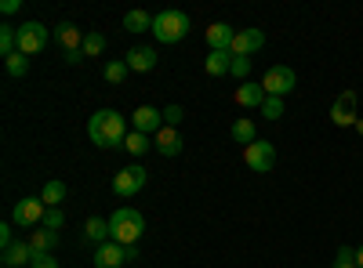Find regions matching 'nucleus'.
I'll return each mask as SVG.
<instances>
[{"mask_svg":"<svg viewBox=\"0 0 363 268\" xmlns=\"http://www.w3.org/2000/svg\"><path fill=\"white\" fill-rule=\"evenodd\" d=\"M106 51V37L102 33H84V58H99Z\"/></svg>","mask_w":363,"mask_h":268,"instance_id":"nucleus-27","label":"nucleus"},{"mask_svg":"<svg viewBox=\"0 0 363 268\" xmlns=\"http://www.w3.org/2000/svg\"><path fill=\"white\" fill-rule=\"evenodd\" d=\"M233 141H240L244 148H247V145H255V141H258L255 124H251V120H236V124H233Z\"/></svg>","mask_w":363,"mask_h":268,"instance_id":"nucleus-24","label":"nucleus"},{"mask_svg":"<svg viewBox=\"0 0 363 268\" xmlns=\"http://www.w3.org/2000/svg\"><path fill=\"white\" fill-rule=\"evenodd\" d=\"M356 264L363 268V247H356Z\"/></svg>","mask_w":363,"mask_h":268,"instance_id":"nucleus-38","label":"nucleus"},{"mask_svg":"<svg viewBox=\"0 0 363 268\" xmlns=\"http://www.w3.org/2000/svg\"><path fill=\"white\" fill-rule=\"evenodd\" d=\"M40 199H44L48 206H58V203L66 199V185H62V182H48V185L40 189Z\"/></svg>","mask_w":363,"mask_h":268,"instance_id":"nucleus-26","label":"nucleus"},{"mask_svg":"<svg viewBox=\"0 0 363 268\" xmlns=\"http://www.w3.org/2000/svg\"><path fill=\"white\" fill-rule=\"evenodd\" d=\"M55 40L62 44L66 54H69V51H84V33H80L73 22H58V25H55Z\"/></svg>","mask_w":363,"mask_h":268,"instance_id":"nucleus-15","label":"nucleus"},{"mask_svg":"<svg viewBox=\"0 0 363 268\" xmlns=\"http://www.w3.org/2000/svg\"><path fill=\"white\" fill-rule=\"evenodd\" d=\"M124 62L131 73H149V69H157V47H131L124 54Z\"/></svg>","mask_w":363,"mask_h":268,"instance_id":"nucleus-14","label":"nucleus"},{"mask_svg":"<svg viewBox=\"0 0 363 268\" xmlns=\"http://www.w3.org/2000/svg\"><path fill=\"white\" fill-rule=\"evenodd\" d=\"M128 73H131V69H128V62H109L102 76H106V83H124V80H128Z\"/></svg>","mask_w":363,"mask_h":268,"instance_id":"nucleus-28","label":"nucleus"},{"mask_svg":"<svg viewBox=\"0 0 363 268\" xmlns=\"http://www.w3.org/2000/svg\"><path fill=\"white\" fill-rule=\"evenodd\" d=\"M124 148H128L131 156H142V153H149V148H153V145H149V138H145L142 131H131V134L124 138Z\"/></svg>","mask_w":363,"mask_h":268,"instance_id":"nucleus-25","label":"nucleus"},{"mask_svg":"<svg viewBox=\"0 0 363 268\" xmlns=\"http://www.w3.org/2000/svg\"><path fill=\"white\" fill-rule=\"evenodd\" d=\"M109 228H113V243H120V247H138L142 232H145V218L135 211V206H116L113 218H109Z\"/></svg>","mask_w":363,"mask_h":268,"instance_id":"nucleus-2","label":"nucleus"},{"mask_svg":"<svg viewBox=\"0 0 363 268\" xmlns=\"http://www.w3.org/2000/svg\"><path fill=\"white\" fill-rule=\"evenodd\" d=\"M124 29H128V33H153V15H149V11H128L124 15Z\"/></svg>","mask_w":363,"mask_h":268,"instance_id":"nucleus-22","label":"nucleus"},{"mask_svg":"<svg viewBox=\"0 0 363 268\" xmlns=\"http://www.w3.org/2000/svg\"><path fill=\"white\" fill-rule=\"evenodd\" d=\"M0 11H4V15H15V11H18V0H4V4H0Z\"/></svg>","mask_w":363,"mask_h":268,"instance_id":"nucleus-36","label":"nucleus"},{"mask_svg":"<svg viewBox=\"0 0 363 268\" xmlns=\"http://www.w3.org/2000/svg\"><path fill=\"white\" fill-rule=\"evenodd\" d=\"M0 243H4V247H11V243H15V232H11V221H8V225H0Z\"/></svg>","mask_w":363,"mask_h":268,"instance_id":"nucleus-35","label":"nucleus"},{"mask_svg":"<svg viewBox=\"0 0 363 268\" xmlns=\"http://www.w3.org/2000/svg\"><path fill=\"white\" fill-rule=\"evenodd\" d=\"M29 250H33V257H40V254H51L55 250V243H58V232H51V228H37V232H29Z\"/></svg>","mask_w":363,"mask_h":268,"instance_id":"nucleus-18","label":"nucleus"},{"mask_svg":"<svg viewBox=\"0 0 363 268\" xmlns=\"http://www.w3.org/2000/svg\"><path fill=\"white\" fill-rule=\"evenodd\" d=\"M203 37H207V47H211V51H229V47H233V37H236V29L225 25V22H211Z\"/></svg>","mask_w":363,"mask_h":268,"instance_id":"nucleus-13","label":"nucleus"},{"mask_svg":"<svg viewBox=\"0 0 363 268\" xmlns=\"http://www.w3.org/2000/svg\"><path fill=\"white\" fill-rule=\"evenodd\" d=\"M356 91H342L338 98H335V105H330V124L335 127H356Z\"/></svg>","mask_w":363,"mask_h":268,"instance_id":"nucleus-10","label":"nucleus"},{"mask_svg":"<svg viewBox=\"0 0 363 268\" xmlns=\"http://www.w3.org/2000/svg\"><path fill=\"white\" fill-rule=\"evenodd\" d=\"M262 47H265V33H262V29H236L229 54H233V58H251V54H258Z\"/></svg>","mask_w":363,"mask_h":268,"instance_id":"nucleus-9","label":"nucleus"},{"mask_svg":"<svg viewBox=\"0 0 363 268\" xmlns=\"http://www.w3.org/2000/svg\"><path fill=\"white\" fill-rule=\"evenodd\" d=\"M29 268H58V261L51 254H40V257H33V264H29Z\"/></svg>","mask_w":363,"mask_h":268,"instance_id":"nucleus-34","label":"nucleus"},{"mask_svg":"<svg viewBox=\"0 0 363 268\" xmlns=\"http://www.w3.org/2000/svg\"><path fill=\"white\" fill-rule=\"evenodd\" d=\"M247 73H251V58H233V69H229V76H236V80H247Z\"/></svg>","mask_w":363,"mask_h":268,"instance_id":"nucleus-33","label":"nucleus"},{"mask_svg":"<svg viewBox=\"0 0 363 268\" xmlns=\"http://www.w3.org/2000/svg\"><path fill=\"white\" fill-rule=\"evenodd\" d=\"M182 120H186V109L182 105H167L164 109V127H178Z\"/></svg>","mask_w":363,"mask_h":268,"instance_id":"nucleus-31","label":"nucleus"},{"mask_svg":"<svg viewBox=\"0 0 363 268\" xmlns=\"http://www.w3.org/2000/svg\"><path fill=\"white\" fill-rule=\"evenodd\" d=\"M153 148H157L160 156H178V153H182V134H178L174 127H160Z\"/></svg>","mask_w":363,"mask_h":268,"instance_id":"nucleus-17","label":"nucleus"},{"mask_svg":"<svg viewBox=\"0 0 363 268\" xmlns=\"http://www.w3.org/2000/svg\"><path fill=\"white\" fill-rule=\"evenodd\" d=\"M189 29H193V18L186 11H160V15H153V37L160 44H178Z\"/></svg>","mask_w":363,"mask_h":268,"instance_id":"nucleus-3","label":"nucleus"},{"mask_svg":"<svg viewBox=\"0 0 363 268\" xmlns=\"http://www.w3.org/2000/svg\"><path fill=\"white\" fill-rule=\"evenodd\" d=\"M4 69H8V76L22 80V76L29 73V58H26L22 51H15V54H8V58H4Z\"/></svg>","mask_w":363,"mask_h":268,"instance_id":"nucleus-23","label":"nucleus"},{"mask_svg":"<svg viewBox=\"0 0 363 268\" xmlns=\"http://www.w3.org/2000/svg\"><path fill=\"white\" fill-rule=\"evenodd\" d=\"M356 131H359V134H363V116H359V120H356Z\"/></svg>","mask_w":363,"mask_h":268,"instance_id":"nucleus-39","label":"nucleus"},{"mask_svg":"<svg viewBox=\"0 0 363 268\" xmlns=\"http://www.w3.org/2000/svg\"><path fill=\"white\" fill-rule=\"evenodd\" d=\"M131 124H135V131H142V134H153V131L164 127V112H160L157 105H138L135 116H131Z\"/></svg>","mask_w":363,"mask_h":268,"instance_id":"nucleus-11","label":"nucleus"},{"mask_svg":"<svg viewBox=\"0 0 363 268\" xmlns=\"http://www.w3.org/2000/svg\"><path fill=\"white\" fill-rule=\"evenodd\" d=\"M44 214H48V203H44L40 196H26L22 203H15L11 225H18V228H33V225H44Z\"/></svg>","mask_w":363,"mask_h":268,"instance_id":"nucleus-5","label":"nucleus"},{"mask_svg":"<svg viewBox=\"0 0 363 268\" xmlns=\"http://www.w3.org/2000/svg\"><path fill=\"white\" fill-rule=\"evenodd\" d=\"M84 235H87V240L91 243H109L113 240V228H109V221L106 218H87V225H84Z\"/></svg>","mask_w":363,"mask_h":268,"instance_id":"nucleus-20","label":"nucleus"},{"mask_svg":"<svg viewBox=\"0 0 363 268\" xmlns=\"http://www.w3.org/2000/svg\"><path fill=\"white\" fill-rule=\"evenodd\" d=\"M66 62H69V66H77V62H84V51H69V54H66Z\"/></svg>","mask_w":363,"mask_h":268,"instance_id":"nucleus-37","label":"nucleus"},{"mask_svg":"<svg viewBox=\"0 0 363 268\" xmlns=\"http://www.w3.org/2000/svg\"><path fill=\"white\" fill-rule=\"evenodd\" d=\"M145 177H149L145 167H142V163H131V167H124V170H116V177H113V192H116L120 199H131V196L142 192Z\"/></svg>","mask_w":363,"mask_h":268,"instance_id":"nucleus-6","label":"nucleus"},{"mask_svg":"<svg viewBox=\"0 0 363 268\" xmlns=\"http://www.w3.org/2000/svg\"><path fill=\"white\" fill-rule=\"evenodd\" d=\"M87 134L102 148H124L128 124H124V116H120L116 109H99L95 116H91V124H87Z\"/></svg>","mask_w":363,"mask_h":268,"instance_id":"nucleus-1","label":"nucleus"},{"mask_svg":"<svg viewBox=\"0 0 363 268\" xmlns=\"http://www.w3.org/2000/svg\"><path fill=\"white\" fill-rule=\"evenodd\" d=\"M66 225V214L58 211V206H48V214H44V228H51V232H58Z\"/></svg>","mask_w":363,"mask_h":268,"instance_id":"nucleus-30","label":"nucleus"},{"mask_svg":"<svg viewBox=\"0 0 363 268\" xmlns=\"http://www.w3.org/2000/svg\"><path fill=\"white\" fill-rule=\"evenodd\" d=\"M4 264H8V268H18V264H33V250H29V243L15 240L11 247H4Z\"/></svg>","mask_w":363,"mask_h":268,"instance_id":"nucleus-21","label":"nucleus"},{"mask_svg":"<svg viewBox=\"0 0 363 268\" xmlns=\"http://www.w3.org/2000/svg\"><path fill=\"white\" fill-rule=\"evenodd\" d=\"M258 112L265 116V120H280V116H284V98H265Z\"/></svg>","mask_w":363,"mask_h":268,"instance_id":"nucleus-29","label":"nucleus"},{"mask_svg":"<svg viewBox=\"0 0 363 268\" xmlns=\"http://www.w3.org/2000/svg\"><path fill=\"white\" fill-rule=\"evenodd\" d=\"M203 69H207V76H229L233 54H229V51H211V54L203 58Z\"/></svg>","mask_w":363,"mask_h":268,"instance_id":"nucleus-19","label":"nucleus"},{"mask_svg":"<svg viewBox=\"0 0 363 268\" xmlns=\"http://www.w3.org/2000/svg\"><path fill=\"white\" fill-rule=\"evenodd\" d=\"M244 163H247L255 174L272 170V163H277V145L265 141V138H258L255 145H247V148H244Z\"/></svg>","mask_w":363,"mask_h":268,"instance_id":"nucleus-8","label":"nucleus"},{"mask_svg":"<svg viewBox=\"0 0 363 268\" xmlns=\"http://www.w3.org/2000/svg\"><path fill=\"white\" fill-rule=\"evenodd\" d=\"M120 264H128V247H120V243H102L95 250V268H120Z\"/></svg>","mask_w":363,"mask_h":268,"instance_id":"nucleus-12","label":"nucleus"},{"mask_svg":"<svg viewBox=\"0 0 363 268\" xmlns=\"http://www.w3.org/2000/svg\"><path fill=\"white\" fill-rule=\"evenodd\" d=\"M258 83H262V91H265L269 98H287V95L294 91L298 76H294V69H291V66H269V69H265V76H262Z\"/></svg>","mask_w":363,"mask_h":268,"instance_id":"nucleus-4","label":"nucleus"},{"mask_svg":"<svg viewBox=\"0 0 363 268\" xmlns=\"http://www.w3.org/2000/svg\"><path fill=\"white\" fill-rule=\"evenodd\" d=\"M269 95L262 91V83H251V80H244L236 87V105H244V109H262V102H265Z\"/></svg>","mask_w":363,"mask_h":268,"instance_id":"nucleus-16","label":"nucleus"},{"mask_svg":"<svg viewBox=\"0 0 363 268\" xmlns=\"http://www.w3.org/2000/svg\"><path fill=\"white\" fill-rule=\"evenodd\" d=\"M51 40V29L40 25V22H22L18 25V51L22 54H40Z\"/></svg>","mask_w":363,"mask_h":268,"instance_id":"nucleus-7","label":"nucleus"},{"mask_svg":"<svg viewBox=\"0 0 363 268\" xmlns=\"http://www.w3.org/2000/svg\"><path fill=\"white\" fill-rule=\"evenodd\" d=\"M335 268H359V264H356V250H352V247H342L338 257H335Z\"/></svg>","mask_w":363,"mask_h":268,"instance_id":"nucleus-32","label":"nucleus"}]
</instances>
